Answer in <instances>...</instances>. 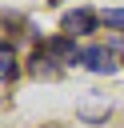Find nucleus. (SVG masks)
<instances>
[{
    "mask_svg": "<svg viewBox=\"0 0 124 128\" xmlns=\"http://www.w3.org/2000/svg\"><path fill=\"white\" fill-rule=\"evenodd\" d=\"M60 28H64V36H84V32H92V28H96V12H92V8H76V12H64Z\"/></svg>",
    "mask_w": 124,
    "mask_h": 128,
    "instance_id": "obj_1",
    "label": "nucleus"
},
{
    "mask_svg": "<svg viewBox=\"0 0 124 128\" xmlns=\"http://www.w3.org/2000/svg\"><path fill=\"white\" fill-rule=\"evenodd\" d=\"M80 64L92 68V72H116V60H112V48L104 44H92V48H80Z\"/></svg>",
    "mask_w": 124,
    "mask_h": 128,
    "instance_id": "obj_2",
    "label": "nucleus"
},
{
    "mask_svg": "<svg viewBox=\"0 0 124 128\" xmlns=\"http://www.w3.org/2000/svg\"><path fill=\"white\" fill-rule=\"evenodd\" d=\"M48 52L60 56V60H68V64H80V48L72 44V36H56V40L48 44Z\"/></svg>",
    "mask_w": 124,
    "mask_h": 128,
    "instance_id": "obj_3",
    "label": "nucleus"
},
{
    "mask_svg": "<svg viewBox=\"0 0 124 128\" xmlns=\"http://www.w3.org/2000/svg\"><path fill=\"white\" fill-rule=\"evenodd\" d=\"M20 40V20L0 16V52H12V44Z\"/></svg>",
    "mask_w": 124,
    "mask_h": 128,
    "instance_id": "obj_4",
    "label": "nucleus"
},
{
    "mask_svg": "<svg viewBox=\"0 0 124 128\" xmlns=\"http://www.w3.org/2000/svg\"><path fill=\"white\" fill-rule=\"evenodd\" d=\"M108 112H112V104H84V108H80V120L100 124V120H108Z\"/></svg>",
    "mask_w": 124,
    "mask_h": 128,
    "instance_id": "obj_5",
    "label": "nucleus"
},
{
    "mask_svg": "<svg viewBox=\"0 0 124 128\" xmlns=\"http://www.w3.org/2000/svg\"><path fill=\"white\" fill-rule=\"evenodd\" d=\"M32 72H36V76H48V80H56V76H60V72L52 68V60H48V56H36V60H32Z\"/></svg>",
    "mask_w": 124,
    "mask_h": 128,
    "instance_id": "obj_6",
    "label": "nucleus"
},
{
    "mask_svg": "<svg viewBox=\"0 0 124 128\" xmlns=\"http://www.w3.org/2000/svg\"><path fill=\"white\" fill-rule=\"evenodd\" d=\"M12 76H16V56L0 52V80H12Z\"/></svg>",
    "mask_w": 124,
    "mask_h": 128,
    "instance_id": "obj_7",
    "label": "nucleus"
},
{
    "mask_svg": "<svg viewBox=\"0 0 124 128\" xmlns=\"http://www.w3.org/2000/svg\"><path fill=\"white\" fill-rule=\"evenodd\" d=\"M100 20H104V24H112V28H124V8H108Z\"/></svg>",
    "mask_w": 124,
    "mask_h": 128,
    "instance_id": "obj_8",
    "label": "nucleus"
}]
</instances>
